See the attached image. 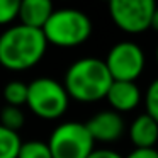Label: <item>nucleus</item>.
Here are the masks:
<instances>
[{
	"label": "nucleus",
	"instance_id": "0eeeda50",
	"mask_svg": "<svg viewBox=\"0 0 158 158\" xmlns=\"http://www.w3.org/2000/svg\"><path fill=\"white\" fill-rule=\"evenodd\" d=\"M106 66L116 82H134L144 70V53L136 43H117L107 53Z\"/></svg>",
	"mask_w": 158,
	"mask_h": 158
},
{
	"label": "nucleus",
	"instance_id": "f8f14e48",
	"mask_svg": "<svg viewBox=\"0 0 158 158\" xmlns=\"http://www.w3.org/2000/svg\"><path fill=\"white\" fill-rule=\"evenodd\" d=\"M22 141L15 131L0 126V158H17Z\"/></svg>",
	"mask_w": 158,
	"mask_h": 158
},
{
	"label": "nucleus",
	"instance_id": "f3484780",
	"mask_svg": "<svg viewBox=\"0 0 158 158\" xmlns=\"http://www.w3.org/2000/svg\"><path fill=\"white\" fill-rule=\"evenodd\" d=\"M21 0H0V26H7L19 17Z\"/></svg>",
	"mask_w": 158,
	"mask_h": 158
},
{
	"label": "nucleus",
	"instance_id": "2eb2a0df",
	"mask_svg": "<svg viewBox=\"0 0 158 158\" xmlns=\"http://www.w3.org/2000/svg\"><path fill=\"white\" fill-rule=\"evenodd\" d=\"M17 158H53V156L48 148V143L27 141V143H22Z\"/></svg>",
	"mask_w": 158,
	"mask_h": 158
},
{
	"label": "nucleus",
	"instance_id": "dca6fc26",
	"mask_svg": "<svg viewBox=\"0 0 158 158\" xmlns=\"http://www.w3.org/2000/svg\"><path fill=\"white\" fill-rule=\"evenodd\" d=\"M144 107H146L148 116L158 123V78H155L148 85L146 94H144Z\"/></svg>",
	"mask_w": 158,
	"mask_h": 158
},
{
	"label": "nucleus",
	"instance_id": "f03ea898",
	"mask_svg": "<svg viewBox=\"0 0 158 158\" xmlns=\"http://www.w3.org/2000/svg\"><path fill=\"white\" fill-rule=\"evenodd\" d=\"M112 82L104 60L82 58L68 66L63 87L70 99L90 104L106 99Z\"/></svg>",
	"mask_w": 158,
	"mask_h": 158
},
{
	"label": "nucleus",
	"instance_id": "f257e3e1",
	"mask_svg": "<svg viewBox=\"0 0 158 158\" xmlns=\"http://www.w3.org/2000/svg\"><path fill=\"white\" fill-rule=\"evenodd\" d=\"M48 48L41 29L12 26L0 34V65L10 72H24L43 60Z\"/></svg>",
	"mask_w": 158,
	"mask_h": 158
},
{
	"label": "nucleus",
	"instance_id": "ddd939ff",
	"mask_svg": "<svg viewBox=\"0 0 158 158\" xmlns=\"http://www.w3.org/2000/svg\"><path fill=\"white\" fill-rule=\"evenodd\" d=\"M4 99L7 106L21 107L27 102V85L19 80H12L4 87Z\"/></svg>",
	"mask_w": 158,
	"mask_h": 158
},
{
	"label": "nucleus",
	"instance_id": "9d476101",
	"mask_svg": "<svg viewBox=\"0 0 158 158\" xmlns=\"http://www.w3.org/2000/svg\"><path fill=\"white\" fill-rule=\"evenodd\" d=\"M53 4L49 0H21L19 4V19L22 26L32 29H41L53 14Z\"/></svg>",
	"mask_w": 158,
	"mask_h": 158
},
{
	"label": "nucleus",
	"instance_id": "39448f33",
	"mask_svg": "<svg viewBox=\"0 0 158 158\" xmlns=\"http://www.w3.org/2000/svg\"><path fill=\"white\" fill-rule=\"evenodd\" d=\"M94 143L85 123L70 121L53 129L48 148L53 158H87L95 150Z\"/></svg>",
	"mask_w": 158,
	"mask_h": 158
},
{
	"label": "nucleus",
	"instance_id": "412c9836",
	"mask_svg": "<svg viewBox=\"0 0 158 158\" xmlns=\"http://www.w3.org/2000/svg\"><path fill=\"white\" fill-rule=\"evenodd\" d=\"M155 56H156V63H158V46H156V51H155Z\"/></svg>",
	"mask_w": 158,
	"mask_h": 158
},
{
	"label": "nucleus",
	"instance_id": "1a4fd4ad",
	"mask_svg": "<svg viewBox=\"0 0 158 158\" xmlns=\"http://www.w3.org/2000/svg\"><path fill=\"white\" fill-rule=\"evenodd\" d=\"M114 112H129L141 102V90L134 82H116L114 80L106 95Z\"/></svg>",
	"mask_w": 158,
	"mask_h": 158
},
{
	"label": "nucleus",
	"instance_id": "423d86ee",
	"mask_svg": "<svg viewBox=\"0 0 158 158\" xmlns=\"http://www.w3.org/2000/svg\"><path fill=\"white\" fill-rule=\"evenodd\" d=\"M156 4L153 0H112L109 14L112 22L127 34H141L150 29Z\"/></svg>",
	"mask_w": 158,
	"mask_h": 158
},
{
	"label": "nucleus",
	"instance_id": "6e6552de",
	"mask_svg": "<svg viewBox=\"0 0 158 158\" xmlns=\"http://www.w3.org/2000/svg\"><path fill=\"white\" fill-rule=\"evenodd\" d=\"M90 136L94 141L100 143H114L124 133V121L121 114L114 110H102L92 116L85 123Z\"/></svg>",
	"mask_w": 158,
	"mask_h": 158
},
{
	"label": "nucleus",
	"instance_id": "aec40b11",
	"mask_svg": "<svg viewBox=\"0 0 158 158\" xmlns=\"http://www.w3.org/2000/svg\"><path fill=\"white\" fill-rule=\"evenodd\" d=\"M150 29H153L155 32H158V7L155 9L153 15H151V22H150Z\"/></svg>",
	"mask_w": 158,
	"mask_h": 158
},
{
	"label": "nucleus",
	"instance_id": "4468645a",
	"mask_svg": "<svg viewBox=\"0 0 158 158\" xmlns=\"http://www.w3.org/2000/svg\"><path fill=\"white\" fill-rule=\"evenodd\" d=\"M0 126L17 133V129L24 126V112L21 110V107L5 106L0 110Z\"/></svg>",
	"mask_w": 158,
	"mask_h": 158
},
{
	"label": "nucleus",
	"instance_id": "9b49d317",
	"mask_svg": "<svg viewBox=\"0 0 158 158\" xmlns=\"http://www.w3.org/2000/svg\"><path fill=\"white\" fill-rule=\"evenodd\" d=\"M129 139L134 148H155L158 141V123L151 119L146 112L139 114L131 123Z\"/></svg>",
	"mask_w": 158,
	"mask_h": 158
},
{
	"label": "nucleus",
	"instance_id": "6ab92c4d",
	"mask_svg": "<svg viewBox=\"0 0 158 158\" xmlns=\"http://www.w3.org/2000/svg\"><path fill=\"white\" fill-rule=\"evenodd\" d=\"M87 158H124L114 150H94Z\"/></svg>",
	"mask_w": 158,
	"mask_h": 158
},
{
	"label": "nucleus",
	"instance_id": "20e7f679",
	"mask_svg": "<svg viewBox=\"0 0 158 158\" xmlns=\"http://www.w3.org/2000/svg\"><path fill=\"white\" fill-rule=\"evenodd\" d=\"M70 97L63 83L49 77L34 78L27 85V106L41 119H58L68 109Z\"/></svg>",
	"mask_w": 158,
	"mask_h": 158
},
{
	"label": "nucleus",
	"instance_id": "a211bd4d",
	"mask_svg": "<svg viewBox=\"0 0 158 158\" xmlns=\"http://www.w3.org/2000/svg\"><path fill=\"white\" fill-rule=\"evenodd\" d=\"M126 158H158V150H155V148H134Z\"/></svg>",
	"mask_w": 158,
	"mask_h": 158
},
{
	"label": "nucleus",
	"instance_id": "7ed1b4c3",
	"mask_svg": "<svg viewBox=\"0 0 158 158\" xmlns=\"http://www.w3.org/2000/svg\"><path fill=\"white\" fill-rule=\"evenodd\" d=\"M48 44L58 48L80 46L92 34V21L78 9H56L43 27Z\"/></svg>",
	"mask_w": 158,
	"mask_h": 158
}]
</instances>
